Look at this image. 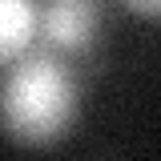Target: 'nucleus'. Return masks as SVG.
Here are the masks:
<instances>
[{"label": "nucleus", "mask_w": 161, "mask_h": 161, "mask_svg": "<svg viewBox=\"0 0 161 161\" xmlns=\"http://www.w3.org/2000/svg\"><path fill=\"white\" fill-rule=\"evenodd\" d=\"M80 113V80L69 57L32 44L0 85V125L20 145H57Z\"/></svg>", "instance_id": "obj_1"}, {"label": "nucleus", "mask_w": 161, "mask_h": 161, "mask_svg": "<svg viewBox=\"0 0 161 161\" xmlns=\"http://www.w3.org/2000/svg\"><path fill=\"white\" fill-rule=\"evenodd\" d=\"M40 0H0V64H12L36 44Z\"/></svg>", "instance_id": "obj_3"}, {"label": "nucleus", "mask_w": 161, "mask_h": 161, "mask_svg": "<svg viewBox=\"0 0 161 161\" xmlns=\"http://www.w3.org/2000/svg\"><path fill=\"white\" fill-rule=\"evenodd\" d=\"M129 12H137V16H149V20H161V0H121Z\"/></svg>", "instance_id": "obj_4"}, {"label": "nucleus", "mask_w": 161, "mask_h": 161, "mask_svg": "<svg viewBox=\"0 0 161 161\" xmlns=\"http://www.w3.org/2000/svg\"><path fill=\"white\" fill-rule=\"evenodd\" d=\"M101 32V0H40L36 36L60 57H80Z\"/></svg>", "instance_id": "obj_2"}]
</instances>
